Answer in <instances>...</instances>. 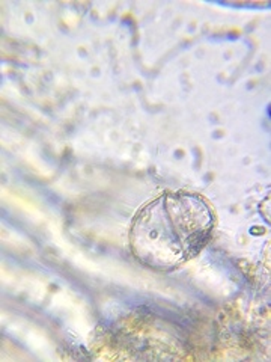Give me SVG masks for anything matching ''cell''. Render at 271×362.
Listing matches in <instances>:
<instances>
[{"label": "cell", "mask_w": 271, "mask_h": 362, "mask_svg": "<svg viewBox=\"0 0 271 362\" xmlns=\"http://www.w3.org/2000/svg\"><path fill=\"white\" fill-rule=\"evenodd\" d=\"M216 216L198 194L176 192L151 201L138 213L130 243L134 257L157 270H172L196 257L210 237Z\"/></svg>", "instance_id": "obj_1"}]
</instances>
